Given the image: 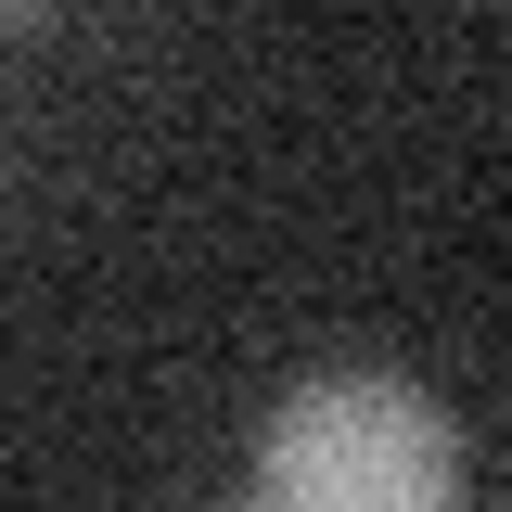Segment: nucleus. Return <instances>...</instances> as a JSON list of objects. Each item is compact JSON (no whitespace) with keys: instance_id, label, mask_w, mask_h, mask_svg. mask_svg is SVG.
<instances>
[{"instance_id":"obj_1","label":"nucleus","mask_w":512,"mask_h":512,"mask_svg":"<svg viewBox=\"0 0 512 512\" xmlns=\"http://www.w3.org/2000/svg\"><path fill=\"white\" fill-rule=\"evenodd\" d=\"M244 487L269 512H436L461 487V436L397 372H308L269 410Z\"/></svg>"}]
</instances>
